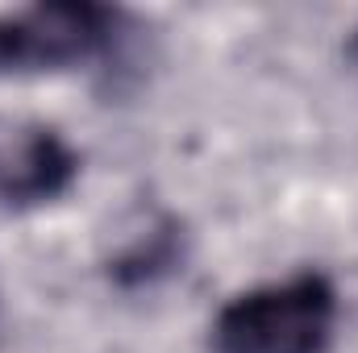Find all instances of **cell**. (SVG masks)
Instances as JSON below:
<instances>
[{
  "label": "cell",
  "mask_w": 358,
  "mask_h": 353,
  "mask_svg": "<svg viewBox=\"0 0 358 353\" xmlns=\"http://www.w3.org/2000/svg\"><path fill=\"white\" fill-rule=\"evenodd\" d=\"M334 329L338 291L304 270L234 295L208 324V353H329Z\"/></svg>",
  "instance_id": "obj_1"
},
{
  "label": "cell",
  "mask_w": 358,
  "mask_h": 353,
  "mask_svg": "<svg viewBox=\"0 0 358 353\" xmlns=\"http://www.w3.org/2000/svg\"><path fill=\"white\" fill-rule=\"evenodd\" d=\"M121 38V13L104 4H34L0 13V75L71 71L104 59Z\"/></svg>",
  "instance_id": "obj_2"
},
{
  "label": "cell",
  "mask_w": 358,
  "mask_h": 353,
  "mask_svg": "<svg viewBox=\"0 0 358 353\" xmlns=\"http://www.w3.org/2000/svg\"><path fill=\"white\" fill-rule=\"evenodd\" d=\"M80 179V154L71 142L34 117L0 112V208L25 212L71 191Z\"/></svg>",
  "instance_id": "obj_3"
},
{
  "label": "cell",
  "mask_w": 358,
  "mask_h": 353,
  "mask_svg": "<svg viewBox=\"0 0 358 353\" xmlns=\"http://www.w3.org/2000/svg\"><path fill=\"white\" fill-rule=\"evenodd\" d=\"M346 67H350V75L358 80V25H355V33L346 38Z\"/></svg>",
  "instance_id": "obj_4"
}]
</instances>
